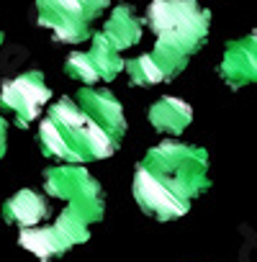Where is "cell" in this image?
Listing matches in <instances>:
<instances>
[{
    "instance_id": "obj_1",
    "label": "cell",
    "mask_w": 257,
    "mask_h": 262,
    "mask_svg": "<svg viewBox=\"0 0 257 262\" xmlns=\"http://www.w3.org/2000/svg\"><path fill=\"white\" fill-rule=\"evenodd\" d=\"M39 147L47 157L67 165L105 160L118 149V142L103 131L72 98L52 103L39 126Z\"/></svg>"
},
{
    "instance_id": "obj_2",
    "label": "cell",
    "mask_w": 257,
    "mask_h": 262,
    "mask_svg": "<svg viewBox=\"0 0 257 262\" xmlns=\"http://www.w3.org/2000/svg\"><path fill=\"white\" fill-rule=\"evenodd\" d=\"M149 175H155L167 190L183 201H193L211 188L208 180V152L196 144L162 142L152 147L139 162Z\"/></svg>"
},
{
    "instance_id": "obj_3",
    "label": "cell",
    "mask_w": 257,
    "mask_h": 262,
    "mask_svg": "<svg viewBox=\"0 0 257 262\" xmlns=\"http://www.w3.org/2000/svg\"><path fill=\"white\" fill-rule=\"evenodd\" d=\"M147 26L155 31L157 44L193 57L208 39L211 11H203L196 0H152Z\"/></svg>"
},
{
    "instance_id": "obj_4",
    "label": "cell",
    "mask_w": 257,
    "mask_h": 262,
    "mask_svg": "<svg viewBox=\"0 0 257 262\" xmlns=\"http://www.w3.org/2000/svg\"><path fill=\"white\" fill-rule=\"evenodd\" d=\"M44 188L49 195L67 201V208L75 211L88 224H95L105 213V195L100 183L80 165H57L44 170Z\"/></svg>"
},
{
    "instance_id": "obj_5",
    "label": "cell",
    "mask_w": 257,
    "mask_h": 262,
    "mask_svg": "<svg viewBox=\"0 0 257 262\" xmlns=\"http://www.w3.org/2000/svg\"><path fill=\"white\" fill-rule=\"evenodd\" d=\"M111 6V0H36V24L54 34V41L80 44L93 39L90 24Z\"/></svg>"
},
{
    "instance_id": "obj_6",
    "label": "cell",
    "mask_w": 257,
    "mask_h": 262,
    "mask_svg": "<svg viewBox=\"0 0 257 262\" xmlns=\"http://www.w3.org/2000/svg\"><path fill=\"white\" fill-rule=\"evenodd\" d=\"M49 98H52V90L44 82V75L39 70L21 72L13 80H6L3 88H0V108L11 111L21 128H29L34 118H39Z\"/></svg>"
},
{
    "instance_id": "obj_7",
    "label": "cell",
    "mask_w": 257,
    "mask_h": 262,
    "mask_svg": "<svg viewBox=\"0 0 257 262\" xmlns=\"http://www.w3.org/2000/svg\"><path fill=\"white\" fill-rule=\"evenodd\" d=\"M126 67V59L118 57V52L108 44V39L103 36V31L93 34V47L90 52L80 54V52H72L65 62V72L67 77L72 80H80L82 85H95V82H108L113 80L118 72H123Z\"/></svg>"
},
{
    "instance_id": "obj_8",
    "label": "cell",
    "mask_w": 257,
    "mask_h": 262,
    "mask_svg": "<svg viewBox=\"0 0 257 262\" xmlns=\"http://www.w3.org/2000/svg\"><path fill=\"white\" fill-rule=\"evenodd\" d=\"M132 190H134V201L137 206L157 219V221H173L178 216H185L190 211V203L178 198L173 190H167L155 175H149L142 165H137L134 170V183H132Z\"/></svg>"
},
{
    "instance_id": "obj_9",
    "label": "cell",
    "mask_w": 257,
    "mask_h": 262,
    "mask_svg": "<svg viewBox=\"0 0 257 262\" xmlns=\"http://www.w3.org/2000/svg\"><path fill=\"white\" fill-rule=\"evenodd\" d=\"M219 75L234 90L257 82V31L226 44L224 59L219 64Z\"/></svg>"
},
{
    "instance_id": "obj_10",
    "label": "cell",
    "mask_w": 257,
    "mask_h": 262,
    "mask_svg": "<svg viewBox=\"0 0 257 262\" xmlns=\"http://www.w3.org/2000/svg\"><path fill=\"white\" fill-rule=\"evenodd\" d=\"M75 103L103 128L108 134L121 142L126 137V118H123V108L118 103V98L108 90H95V88H82L75 95Z\"/></svg>"
},
{
    "instance_id": "obj_11",
    "label": "cell",
    "mask_w": 257,
    "mask_h": 262,
    "mask_svg": "<svg viewBox=\"0 0 257 262\" xmlns=\"http://www.w3.org/2000/svg\"><path fill=\"white\" fill-rule=\"evenodd\" d=\"M0 213H3L6 224H13V226H21V229H36V226H41V221H47L49 203L36 190L24 188L3 203Z\"/></svg>"
},
{
    "instance_id": "obj_12",
    "label": "cell",
    "mask_w": 257,
    "mask_h": 262,
    "mask_svg": "<svg viewBox=\"0 0 257 262\" xmlns=\"http://www.w3.org/2000/svg\"><path fill=\"white\" fill-rule=\"evenodd\" d=\"M18 244L24 249H29L31 254H36L41 262H47L52 257H59V254H65V252H70L75 247L72 239L57 224H52V226H44L41 224L36 229H21Z\"/></svg>"
},
{
    "instance_id": "obj_13",
    "label": "cell",
    "mask_w": 257,
    "mask_h": 262,
    "mask_svg": "<svg viewBox=\"0 0 257 262\" xmlns=\"http://www.w3.org/2000/svg\"><path fill=\"white\" fill-rule=\"evenodd\" d=\"M142 31H144V24H142V18L134 16L132 6H116L111 11L108 21L103 24V36L108 39V44L116 52H123L128 47L139 44L142 41Z\"/></svg>"
},
{
    "instance_id": "obj_14",
    "label": "cell",
    "mask_w": 257,
    "mask_h": 262,
    "mask_svg": "<svg viewBox=\"0 0 257 262\" xmlns=\"http://www.w3.org/2000/svg\"><path fill=\"white\" fill-rule=\"evenodd\" d=\"M190 121H193V108L175 95H165L149 108V123L162 134L180 137L190 126Z\"/></svg>"
},
{
    "instance_id": "obj_15",
    "label": "cell",
    "mask_w": 257,
    "mask_h": 262,
    "mask_svg": "<svg viewBox=\"0 0 257 262\" xmlns=\"http://www.w3.org/2000/svg\"><path fill=\"white\" fill-rule=\"evenodd\" d=\"M123 72L128 75V82H132L134 88H152V85L167 82L165 72L160 70V64L155 62L152 54H142V57H134V59H126Z\"/></svg>"
},
{
    "instance_id": "obj_16",
    "label": "cell",
    "mask_w": 257,
    "mask_h": 262,
    "mask_svg": "<svg viewBox=\"0 0 257 262\" xmlns=\"http://www.w3.org/2000/svg\"><path fill=\"white\" fill-rule=\"evenodd\" d=\"M6 139H8V123H6L3 116H0V157L6 155Z\"/></svg>"
},
{
    "instance_id": "obj_17",
    "label": "cell",
    "mask_w": 257,
    "mask_h": 262,
    "mask_svg": "<svg viewBox=\"0 0 257 262\" xmlns=\"http://www.w3.org/2000/svg\"><path fill=\"white\" fill-rule=\"evenodd\" d=\"M0 44H3V31H0Z\"/></svg>"
}]
</instances>
